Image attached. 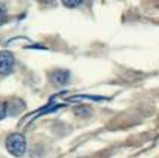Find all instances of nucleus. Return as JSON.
<instances>
[{
	"mask_svg": "<svg viewBox=\"0 0 159 158\" xmlns=\"http://www.w3.org/2000/svg\"><path fill=\"white\" fill-rule=\"evenodd\" d=\"M6 148L15 157H21L25 152V139L20 133H14L6 139Z\"/></svg>",
	"mask_w": 159,
	"mask_h": 158,
	"instance_id": "nucleus-1",
	"label": "nucleus"
},
{
	"mask_svg": "<svg viewBox=\"0 0 159 158\" xmlns=\"http://www.w3.org/2000/svg\"><path fill=\"white\" fill-rule=\"evenodd\" d=\"M15 64L14 55L9 51H2L0 52V73L2 75H9Z\"/></svg>",
	"mask_w": 159,
	"mask_h": 158,
	"instance_id": "nucleus-2",
	"label": "nucleus"
},
{
	"mask_svg": "<svg viewBox=\"0 0 159 158\" xmlns=\"http://www.w3.org/2000/svg\"><path fill=\"white\" fill-rule=\"evenodd\" d=\"M49 78H51V81L55 84V85H61V84L67 82V79H69V72L57 70V72H52Z\"/></svg>",
	"mask_w": 159,
	"mask_h": 158,
	"instance_id": "nucleus-3",
	"label": "nucleus"
},
{
	"mask_svg": "<svg viewBox=\"0 0 159 158\" xmlns=\"http://www.w3.org/2000/svg\"><path fill=\"white\" fill-rule=\"evenodd\" d=\"M5 21H6V11L3 6H0V24H3Z\"/></svg>",
	"mask_w": 159,
	"mask_h": 158,
	"instance_id": "nucleus-4",
	"label": "nucleus"
},
{
	"mask_svg": "<svg viewBox=\"0 0 159 158\" xmlns=\"http://www.w3.org/2000/svg\"><path fill=\"white\" fill-rule=\"evenodd\" d=\"M6 115V104L3 102H0V119H3Z\"/></svg>",
	"mask_w": 159,
	"mask_h": 158,
	"instance_id": "nucleus-5",
	"label": "nucleus"
},
{
	"mask_svg": "<svg viewBox=\"0 0 159 158\" xmlns=\"http://www.w3.org/2000/svg\"><path fill=\"white\" fill-rule=\"evenodd\" d=\"M77 5H80V2H75V3H69V2H66L64 3V6H69V7H75Z\"/></svg>",
	"mask_w": 159,
	"mask_h": 158,
	"instance_id": "nucleus-6",
	"label": "nucleus"
}]
</instances>
